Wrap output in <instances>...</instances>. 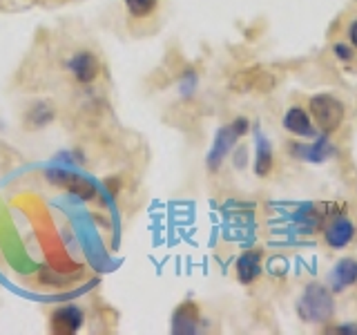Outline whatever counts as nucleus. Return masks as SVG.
I'll return each instance as SVG.
<instances>
[{
	"label": "nucleus",
	"instance_id": "obj_1",
	"mask_svg": "<svg viewBox=\"0 0 357 335\" xmlns=\"http://www.w3.org/2000/svg\"><path fill=\"white\" fill-rule=\"evenodd\" d=\"M335 299L333 290L321 284H308L297 299V315L306 324H324L333 318Z\"/></svg>",
	"mask_w": 357,
	"mask_h": 335
},
{
	"label": "nucleus",
	"instance_id": "obj_2",
	"mask_svg": "<svg viewBox=\"0 0 357 335\" xmlns=\"http://www.w3.org/2000/svg\"><path fill=\"white\" fill-rule=\"evenodd\" d=\"M250 128V121L245 117H239L234 119L228 126L219 128V132L215 134V141H212L210 150H208V156H206V165L210 172H217L221 163L226 161V156L232 152L234 143H237L245 132Z\"/></svg>",
	"mask_w": 357,
	"mask_h": 335
},
{
	"label": "nucleus",
	"instance_id": "obj_3",
	"mask_svg": "<svg viewBox=\"0 0 357 335\" xmlns=\"http://www.w3.org/2000/svg\"><path fill=\"white\" fill-rule=\"evenodd\" d=\"M308 110H310V117L315 119V126L324 134L337 132L340 126L344 123V117H346L344 103L337 96H333V94H315V96H310Z\"/></svg>",
	"mask_w": 357,
	"mask_h": 335
},
{
	"label": "nucleus",
	"instance_id": "obj_4",
	"mask_svg": "<svg viewBox=\"0 0 357 335\" xmlns=\"http://www.w3.org/2000/svg\"><path fill=\"white\" fill-rule=\"evenodd\" d=\"M47 179H50L52 186L67 188L72 195H76L81 201H92L96 197V186L89 181V179L70 170V168H50Z\"/></svg>",
	"mask_w": 357,
	"mask_h": 335
},
{
	"label": "nucleus",
	"instance_id": "obj_5",
	"mask_svg": "<svg viewBox=\"0 0 357 335\" xmlns=\"http://www.w3.org/2000/svg\"><path fill=\"white\" fill-rule=\"evenodd\" d=\"M355 232L357 230H355L353 219L346 217L344 212L342 215H333L326 223V230H324V234H326V244L335 251L346 248V246L355 239Z\"/></svg>",
	"mask_w": 357,
	"mask_h": 335
},
{
	"label": "nucleus",
	"instance_id": "obj_6",
	"mask_svg": "<svg viewBox=\"0 0 357 335\" xmlns=\"http://www.w3.org/2000/svg\"><path fill=\"white\" fill-rule=\"evenodd\" d=\"M83 311L74 306V304H67V306H59L50 318V329L52 333H59V335H74L81 331L83 327Z\"/></svg>",
	"mask_w": 357,
	"mask_h": 335
},
{
	"label": "nucleus",
	"instance_id": "obj_7",
	"mask_svg": "<svg viewBox=\"0 0 357 335\" xmlns=\"http://www.w3.org/2000/svg\"><path fill=\"white\" fill-rule=\"evenodd\" d=\"M326 137H328V134L321 132V137H317L310 145L293 143V145H290V154L297 156V159H301V161H308V163H324V161H328L331 156L335 154V145Z\"/></svg>",
	"mask_w": 357,
	"mask_h": 335
},
{
	"label": "nucleus",
	"instance_id": "obj_8",
	"mask_svg": "<svg viewBox=\"0 0 357 335\" xmlns=\"http://www.w3.org/2000/svg\"><path fill=\"white\" fill-rule=\"evenodd\" d=\"M331 290L333 293H342L344 288L357 284V260L353 257H344L331 271Z\"/></svg>",
	"mask_w": 357,
	"mask_h": 335
},
{
	"label": "nucleus",
	"instance_id": "obj_9",
	"mask_svg": "<svg viewBox=\"0 0 357 335\" xmlns=\"http://www.w3.org/2000/svg\"><path fill=\"white\" fill-rule=\"evenodd\" d=\"M199 306L192 302H185L181 304L172 315V333L174 335H192L199 331Z\"/></svg>",
	"mask_w": 357,
	"mask_h": 335
},
{
	"label": "nucleus",
	"instance_id": "obj_10",
	"mask_svg": "<svg viewBox=\"0 0 357 335\" xmlns=\"http://www.w3.org/2000/svg\"><path fill=\"white\" fill-rule=\"evenodd\" d=\"M261 251H243L237 257V264H234V271H237V279L241 284H252L257 282V277L261 275Z\"/></svg>",
	"mask_w": 357,
	"mask_h": 335
},
{
	"label": "nucleus",
	"instance_id": "obj_11",
	"mask_svg": "<svg viewBox=\"0 0 357 335\" xmlns=\"http://www.w3.org/2000/svg\"><path fill=\"white\" fill-rule=\"evenodd\" d=\"M70 70L76 76V81L81 83H92L98 76V59L92 52H78L76 56L70 59Z\"/></svg>",
	"mask_w": 357,
	"mask_h": 335
},
{
	"label": "nucleus",
	"instance_id": "obj_12",
	"mask_svg": "<svg viewBox=\"0 0 357 335\" xmlns=\"http://www.w3.org/2000/svg\"><path fill=\"white\" fill-rule=\"evenodd\" d=\"M284 128L295 134V137H304V139H310L315 137V128H312L310 123V114L306 110L301 107H290L286 114H284Z\"/></svg>",
	"mask_w": 357,
	"mask_h": 335
},
{
	"label": "nucleus",
	"instance_id": "obj_13",
	"mask_svg": "<svg viewBox=\"0 0 357 335\" xmlns=\"http://www.w3.org/2000/svg\"><path fill=\"white\" fill-rule=\"evenodd\" d=\"M273 145L264 134H257V154H255V174L257 177H268L273 170Z\"/></svg>",
	"mask_w": 357,
	"mask_h": 335
},
{
	"label": "nucleus",
	"instance_id": "obj_14",
	"mask_svg": "<svg viewBox=\"0 0 357 335\" xmlns=\"http://www.w3.org/2000/svg\"><path fill=\"white\" fill-rule=\"evenodd\" d=\"M159 5V0H126V7L134 18H148Z\"/></svg>",
	"mask_w": 357,
	"mask_h": 335
},
{
	"label": "nucleus",
	"instance_id": "obj_15",
	"mask_svg": "<svg viewBox=\"0 0 357 335\" xmlns=\"http://www.w3.org/2000/svg\"><path fill=\"white\" fill-rule=\"evenodd\" d=\"M52 119H54V112L45 103H38L29 112V121L33 123V126H45V123H50Z\"/></svg>",
	"mask_w": 357,
	"mask_h": 335
},
{
	"label": "nucleus",
	"instance_id": "obj_16",
	"mask_svg": "<svg viewBox=\"0 0 357 335\" xmlns=\"http://www.w3.org/2000/svg\"><path fill=\"white\" fill-rule=\"evenodd\" d=\"M333 54L337 56V61H342V63H351L353 61V47H351V45H346V43H335L333 45Z\"/></svg>",
	"mask_w": 357,
	"mask_h": 335
},
{
	"label": "nucleus",
	"instance_id": "obj_17",
	"mask_svg": "<svg viewBox=\"0 0 357 335\" xmlns=\"http://www.w3.org/2000/svg\"><path fill=\"white\" fill-rule=\"evenodd\" d=\"M326 333H340V335H357V324H342V327H333Z\"/></svg>",
	"mask_w": 357,
	"mask_h": 335
},
{
	"label": "nucleus",
	"instance_id": "obj_18",
	"mask_svg": "<svg viewBox=\"0 0 357 335\" xmlns=\"http://www.w3.org/2000/svg\"><path fill=\"white\" fill-rule=\"evenodd\" d=\"M349 38H351V45L357 50V20L351 22V27H349Z\"/></svg>",
	"mask_w": 357,
	"mask_h": 335
}]
</instances>
